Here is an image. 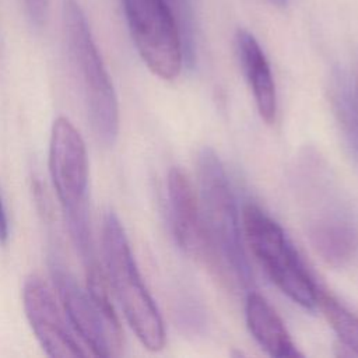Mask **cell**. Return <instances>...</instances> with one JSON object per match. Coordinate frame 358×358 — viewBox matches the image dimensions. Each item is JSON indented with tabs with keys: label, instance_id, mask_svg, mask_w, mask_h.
Returning <instances> with one entry per match:
<instances>
[{
	"label": "cell",
	"instance_id": "1",
	"mask_svg": "<svg viewBox=\"0 0 358 358\" xmlns=\"http://www.w3.org/2000/svg\"><path fill=\"white\" fill-rule=\"evenodd\" d=\"M294 183L315 252L334 268L350 264L358 255V215L329 165L317 152H303Z\"/></svg>",
	"mask_w": 358,
	"mask_h": 358
},
{
	"label": "cell",
	"instance_id": "2",
	"mask_svg": "<svg viewBox=\"0 0 358 358\" xmlns=\"http://www.w3.org/2000/svg\"><path fill=\"white\" fill-rule=\"evenodd\" d=\"M199 206L207 243L211 252L214 274L231 288H249L253 284L241 236L239 214L224 164L210 147L197 155Z\"/></svg>",
	"mask_w": 358,
	"mask_h": 358
},
{
	"label": "cell",
	"instance_id": "3",
	"mask_svg": "<svg viewBox=\"0 0 358 358\" xmlns=\"http://www.w3.org/2000/svg\"><path fill=\"white\" fill-rule=\"evenodd\" d=\"M49 173L66 224L84 264L96 262L88 220L90 161L85 141L64 116L55 119L49 140Z\"/></svg>",
	"mask_w": 358,
	"mask_h": 358
},
{
	"label": "cell",
	"instance_id": "4",
	"mask_svg": "<svg viewBox=\"0 0 358 358\" xmlns=\"http://www.w3.org/2000/svg\"><path fill=\"white\" fill-rule=\"evenodd\" d=\"M101 242L105 274L129 326L147 350H162L166 340L164 320L140 275L124 228L113 211L103 217Z\"/></svg>",
	"mask_w": 358,
	"mask_h": 358
},
{
	"label": "cell",
	"instance_id": "5",
	"mask_svg": "<svg viewBox=\"0 0 358 358\" xmlns=\"http://www.w3.org/2000/svg\"><path fill=\"white\" fill-rule=\"evenodd\" d=\"M62 20L92 130L99 141L110 145L119 133L117 96L78 0H62Z\"/></svg>",
	"mask_w": 358,
	"mask_h": 358
},
{
	"label": "cell",
	"instance_id": "6",
	"mask_svg": "<svg viewBox=\"0 0 358 358\" xmlns=\"http://www.w3.org/2000/svg\"><path fill=\"white\" fill-rule=\"evenodd\" d=\"M242 228L253 256L277 288L302 308H316L319 287L281 225L259 206L248 203L242 211Z\"/></svg>",
	"mask_w": 358,
	"mask_h": 358
},
{
	"label": "cell",
	"instance_id": "7",
	"mask_svg": "<svg viewBox=\"0 0 358 358\" xmlns=\"http://www.w3.org/2000/svg\"><path fill=\"white\" fill-rule=\"evenodd\" d=\"M133 43L145 66L172 81L183 67V48L169 0H122Z\"/></svg>",
	"mask_w": 358,
	"mask_h": 358
},
{
	"label": "cell",
	"instance_id": "8",
	"mask_svg": "<svg viewBox=\"0 0 358 358\" xmlns=\"http://www.w3.org/2000/svg\"><path fill=\"white\" fill-rule=\"evenodd\" d=\"M52 278L70 327L95 357H117L124 341L113 305L96 302L59 262L50 263Z\"/></svg>",
	"mask_w": 358,
	"mask_h": 358
},
{
	"label": "cell",
	"instance_id": "9",
	"mask_svg": "<svg viewBox=\"0 0 358 358\" xmlns=\"http://www.w3.org/2000/svg\"><path fill=\"white\" fill-rule=\"evenodd\" d=\"M22 305L28 323L43 351L53 358L88 355L70 331L49 287L36 275L24 282Z\"/></svg>",
	"mask_w": 358,
	"mask_h": 358
},
{
	"label": "cell",
	"instance_id": "10",
	"mask_svg": "<svg viewBox=\"0 0 358 358\" xmlns=\"http://www.w3.org/2000/svg\"><path fill=\"white\" fill-rule=\"evenodd\" d=\"M166 186L171 224L179 248L186 255L204 264L211 273V252L203 227L199 197L192 182L180 168L175 166L171 168L168 173Z\"/></svg>",
	"mask_w": 358,
	"mask_h": 358
},
{
	"label": "cell",
	"instance_id": "11",
	"mask_svg": "<svg viewBox=\"0 0 358 358\" xmlns=\"http://www.w3.org/2000/svg\"><path fill=\"white\" fill-rule=\"evenodd\" d=\"M235 42L238 57L252 90L257 112L266 123L271 124L277 115V92L267 57L256 38L246 29H238Z\"/></svg>",
	"mask_w": 358,
	"mask_h": 358
},
{
	"label": "cell",
	"instance_id": "12",
	"mask_svg": "<svg viewBox=\"0 0 358 358\" xmlns=\"http://www.w3.org/2000/svg\"><path fill=\"white\" fill-rule=\"evenodd\" d=\"M246 326L257 344L275 358L301 357L282 319L259 292L248 291L245 302Z\"/></svg>",
	"mask_w": 358,
	"mask_h": 358
},
{
	"label": "cell",
	"instance_id": "13",
	"mask_svg": "<svg viewBox=\"0 0 358 358\" xmlns=\"http://www.w3.org/2000/svg\"><path fill=\"white\" fill-rule=\"evenodd\" d=\"M329 99L344 141L358 161V77L337 70L330 80Z\"/></svg>",
	"mask_w": 358,
	"mask_h": 358
},
{
	"label": "cell",
	"instance_id": "14",
	"mask_svg": "<svg viewBox=\"0 0 358 358\" xmlns=\"http://www.w3.org/2000/svg\"><path fill=\"white\" fill-rule=\"evenodd\" d=\"M316 308L337 334L338 343L350 350L352 357H358V315L322 288L317 289Z\"/></svg>",
	"mask_w": 358,
	"mask_h": 358
},
{
	"label": "cell",
	"instance_id": "15",
	"mask_svg": "<svg viewBox=\"0 0 358 358\" xmlns=\"http://www.w3.org/2000/svg\"><path fill=\"white\" fill-rule=\"evenodd\" d=\"M32 193L39 214L43 217V220H49L52 217V206L45 192V186L38 178H34L32 180Z\"/></svg>",
	"mask_w": 358,
	"mask_h": 358
},
{
	"label": "cell",
	"instance_id": "16",
	"mask_svg": "<svg viewBox=\"0 0 358 358\" xmlns=\"http://www.w3.org/2000/svg\"><path fill=\"white\" fill-rule=\"evenodd\" d=\"M25 11L35 27H42L48 15V0H22Z\"/></svg>",
	"mask_w": 358,
	"mask_h": 358
},
{
	"label": "cell",
	"instance_id": "17",
	"mask_svg": "<svg viewBox=\"0 0 358 358\" xmlns=\"http://www.w3.org/2000/svg\"><path fill=\"white\" fill-rule=\"evenodd\" d=\"M8 239V220L6 214V208L0 196V243H6Z\"/></svg>",
	"mask_w": 358,
	"mask_h": 358
},
{
	"label": "cell",
	"instance_id": "18",
	"mask_svg": "<svg viewBox=\"0 0 358 358\" xmlns=\"http://www.w3.org/2000/svg\"><path fill=\"white\" fill-rule=\"evenodd\" d=\"M267 1L275 7H285L288 3V0H267Z\"/></svg>",
	"mask_w": 358,
	"mask_h": 358
},
{
	"label": "cell",
	"instance_id": "19",
	"mask_svg": "<svg viewBox=\"0 0 358 358\" xmlns=\"http://www.w3.org/2000/svg\"><path fill=\"white\" fill-rule=\"evenodd\" d=\"M173 1H175V0H169V3H171V4H172V3H173Z\"/></svg>",
	"mask_w": 358,
	"mask_h": 358
}]
</instances>
